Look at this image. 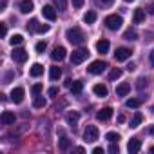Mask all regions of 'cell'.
<instances>
[{"label": "cell", "instance_id": "cell-1", "mask_svg": "<svg viewBox=\"0 0 154 154\" xmlns=\"http://www.w3.org/2000/svg\"><path fill=\"white\" fill-rule=\"evenodd\" d=\"M65 38L72 44V45H82L84 42H85V35L82 33V29H78V27H72V29H67V33H65Z\"/></svg>", "mask_w": 154, "mask_h": 154}, {"label": "cell", "instance_id": "cell-2", "mask_svg": "<svg viewBox=\"0 0 154 154\" xmlns=\"http://www.w3.org/2000/svg\"><path fill=\"white\" fill-rule=\"evenodd\" d=\"M122 24H123V18H122L120 15H111V17L105 18V26H107V29H111V31H118V29L122 27Z\"/></svg>", "mask_w": 154, "mask_h": 154}, {"label": "cell", "instance_id": "cell-3", "mask_svg": "<svg viewBox=\"0 0 154 154\" xmlns=\"http://www.w3.org/2000/svg\"><path fill=\"white\" fill-rule=\"evenodd\" d=\"M98 127L96 125H87L85 127V131H84V140L87 141V143H94L96 140H98Z\"/></svg>", "mask_w": 154, "mask_h": 154}, {"label": "cell", "instance_id": "cell-4", "mask_svg": "<svg viewBox=\"0 0 154 154\" xmlns=\"http://www.w3.org/2000/svg\"><path fill=\"white\" fill-rule=\"evenodd\" d=\"M87 56H89V49L72 51V54H71V63H72V65H78V63H82L84 60H87Z\"/></svg>", "mask_w": 154, "mask_h": 154}, {"label": "cell", "instance_id": "cell-5", "mask_svg": "<svg viewBox=\"0 0 154 154\" xmlns=\"http://www.w3.org/2000/svg\"><path fill=\"white\" fill-rule=\"evenodd\" d=\"M105 67H107L105 62H102V60H94V62L87 67V72H91V74H102V72L105 71Z\"/></svg>", "mask_w": 154, "mask_h": 154}, {"label": "cell", "instance_id": "cell-6", "mask_svg": "<svg viewBox=\"0 0 154 154\" xmlns=\"http://www.w3.org/2000/svg\"><path fill=\"white\" fill-rule=\"evenodd\" d=\"M114 58H116V62H125V60H129V58H131V49H127V47H118L116 53H114Z\"/></svg>", "mask_w": 154, "mask_h": 154}, {"label": "cell", "instance_id": "cell-7", "mask_svg": "<svg viewBox=\"0 0 154 154\" xmlns=\"http://www.w3.org/2000/svg\"><path fill=\"white\" fill-rule=\"evenodd\" d=\"M11 56H13V60H15V62H18V63H24V62L27 60V51L18 47V49H15V51L11 53Z\"/></svg>", "mask_w": 154, "mask_h": 154}, {"label": "cell", "instance_id": "cell-8", "mask_svg": "<svg viewBox=\"0 0 154 154\" xmlns=\"http://www.w3.org/2000/svg\"><path fill=\"white\" fill-rule=\"evenodd\" d=\"M65 47H62V45H58V47H54L53 49V53H51V58L54 60V62H62L63 58H65Z\"/></svg>", "mask_w": 154, "mask_h": 154}, {"label": "cell", "instance_id": "cell-9", "mask_svg": "<svg viewBox=\"0 0 154 154\" xmlns=\"http://www.w3.org/2000/svg\"><path fill=\"white\" fill-rule=\"evenodd\" d=\"M42 15H44V18H47V20H56V9L53 8V6H44L42 8Z\"/></svg>", "mask_w": 154, "mask_h": 154}, {"label": "cell", "instance_id": "cell-10", "mask_svg": "<svg viewBox=\"0 0 154 154\" xmlns=\"http://www.w3.org/2000/svg\"><path fill=\"white\" fill-rule=\"evenodd\" d=\"M22 100H24V89L22 87H15L11 91V102L13 103H22Z\"/></svg>", "mask_w": 154, "mask_h": 154}, {"label": "cell", "instance_id": "cell-11", "mask_svg": "<svg viewBox=\"0 0 154 154\" xmlns=\"http://www.w3.org/2000/svg\"><path fill=\"white\" fill-rule=\"evenodd\" d=\"M140 149H141V141H140L138 138H132V140L129 141V145H127V150H129V154H136Z\"/></svg>", "mask_w": 154, "mask_h": 154}, {"label": "cell", "instance_id": "cell-12", "mask_svg": "<svg viewBox=\"0 0 154 154\" xmlns=\"http://www.w3.org/2000/svg\"><path fill=\"white\" fill-rule=\"evenodd\" d=\"M78 118H80L78 111H69V112H67V116H65V120H67V123H69L71 127H74L76 123H78Z\"/></svg>", "mask_w": 154, "mask_h": 154}, {"label": "cell", "instance_id": "cell-13", "mask_svg": "<svg viewBox=\"0 0 154 154\" xmlns=\"http://www.w3.org/2000/svg\"><path fill=\"white\" fill-rule=\"evenodd\" d=\"M111 116H112V109H111V107H105V109H102V111L96 114V118H98L100 122H107V120H111Z\"/></svg>", "mask_w": 154, "mask_h": 154}, {"label": "cell", "instance_id": "cell-14", "mask_svg": "<svg viewBox=\"0 0 154 154\" xmlns=\"http://www.w3.org/2000/svg\"><path fill=\"white\" fill-rule=\"evenodd\" d=\"M15 112H11V111H4L2 112V123L4 125H13L15 123Z\"/></svg>", "mask_w": 154, "mask_h": 154}, {"label": "cell", "instance_id": "cell-15", "mask_svg": "<svg viewBox=\"0 0 154 154\" xmlns=\"http://www.w3.org/2000/svg\"><path fill=\"white\" fill-rule=\"evenodd\" d=\"M18 8H20V11H22L24 15H27V13H31V11H33L35 4L31 2V0H22V2L18 4Z\"/></svg>", "mask_w": 154, "mask_h": 154}, {"label": "cell", "instance_id": "cell-16", "mask_svg": "<svg viewBox=\"0 0 154 154\" xmlns=\"http://www.w3.org/2000/svg\"><path fill=\"white\" fill-rule=\"evenodd\" d=\"M129 91H131V84H127V82H122V84L116 87V94H118V96H127Z\"/></svg>", "mask_w": 154, "mask_h": 154}, {"label": "cell", "instance_id": "cell-17", "mask_svg": "<svg viewBox=\"0 0 154 154\" xmlns=\"http://www.w3.org/2000/svg\"><path fill=\"white\" fill-rule=\"evenodd\" d=\"M69 147H71V140L62 134V138L58 140V149H60L62 152H65V150H69Z\"/></svg>", "mask_w": 154, "mask_h": 154}, {"label": "cell", "instance_id": "cell-18", "mask_svg": "<svg viewBox=\"0 0 154 154\" xmlns=\"http://www.w3.org/2000/svg\"><path fill=\"white\" fill-rule=\"evenodd\" d=\"M93 91H94V94L100 96V98H105V96H107V87H105L103 84H96V85L93 87Z\"/></svg>", "mask_w": 154, "mask_h": 154}, {"label": "cell", "instance_id": "cell-19", "mask_svg": "<svg viewBox=\"0 0 154 154\" xmlns=\"http://www.w3.org/2000/svg\"><path fill=\"white\" fill-rule=\"evenodd\" d=\"M69 89H71V93L78 94V93H82V89H84V84H82L80 80H72V82H71V85H69Z\"/></svg>", "mask_w": 154, "mask_h": 154}, {"label": "cell", "instance_id": "cell-20", "mask_svg": "<svg viewBox=\"0 0 154 154\" xmlns=\"http://www.w3.org/2000/svg\"><path fill=\"white\" fill-rule=\"evenodd\" d=\"M42 72H44V65H42V63H33V67H31L29 74H31V76H35V78H38Z\"/></svg>", "mask_w": 154, "mask_h": 154}, {"label": "cell", "instance_id": "cell-21", "mask_svg": "<svg viewBox=\"0 0 154 154\" xmlns=\"http://www.w3.org/2000/svg\"><path fill=\"white\" fill-rule=\"evenodd\" d=\"M132 18H134V24H143V22H145V11H143L141 8H140V9H136Z\"/></svg>", "mask_w": 154, "mask_h": 154}, {"label": "cell", "instance_id": "cell-22", "mask_svg": "<svg viewBox=\"0 0 154 154\" xmlns=\"http://www.w3.org/2000/svg\"><path fill=\"white\" fill-rule=\"evenodd\" d=\"M96 49H98V53H107L109 51V40H98L96 42Z\"/></svg>", "mask_w": 154, "mask_h": 154}, {"label": "cell", "instance_id": "cell-23", "mask_svg": "<svg viewBox=\"0 0 154 154\" xmlns=\"http://www.w3.org/2000/svg\"><path fill=\"white\" fill-rule=\"evenodd\" d=\"M45 103H47V100H45L44 96H40V94H36V96H35V100H33V107H36V109L45 107Z\"/></svg>", "mask_w": 154, "mask_h": 154}, {"label": "cell", "instance_id": "cell-24", "mask_svg": "<svg viewBox=\"0 0 154 154\" xmlns=\"http://www.w3.org/2000/svg\"><path fill=\"white\" fill-rule=\"evenodd\" d=\"M141 122H143V114H141V112H134V116H132V120H131V127L136 129V127H140Z\"/></svg>", "mask_w": 154, "mask_h": 154}, {"label": "cell", "instance_id": "cell-25", "mask_svg": "<svg viewBox=\"0 0 154 154\" xmlns=\"http://www.w3.org/2000/svg\"><path fill=\"white\" fill-rule=\"evenodd\" d=\"M125 105H127L129 109H138V107L141 105V100H140V98H129V100L125 102Z\"/></svg>", "mask_w": 154, "mask_h": 154}, {"label": "cell", "instance_id": "cell-26", "mask_svg": "<svg viewBox=\"0 0 154 154\" xmlns=\"http://www.w3.org/2000/svg\"><path fill=\"white\" fill-rule=\"evenodd\" d=\"M94 20H96V13L94 11H87L84 15V22L85 24H94Z\"/></svg>", "mask_w": 154, "mask_h": 154}, {"label": "cell", "instance_id": "cell-27", "mask_svg": "<svg viewBox=\"0 0 154 154\" xmlns=\"http://www.w3.org/2000/svg\"><path fill=\"white\" fill-rule=\"evenodd\" d=\"M123 38H125V40H136V38H138V31H136V29H127V31L123 33Z\"/></svg>", "mask_w": 154, "mask_h": 154}, {"label": "cell", "instance_id": "cell-28", "mask_svg": "<svg viewBox=\"0 0 154 154\" xmlns=\"http://www.w3.org/2000/svg\"><path fill=\"white\" fill-rule=\"evenodd\" d=\"M49 76H51V80H58L60 76H62V69H60V67H51Z\"/></svg>", "mask_w": 154, "mask_h": 154}, {"label": "cell", "instance_id": "cell-29", "mask_svg": "<svg viewBox=\"0 0 154 154\" xmlns=\"http://www.w3.org/2000/svg\"><path fill=\"white\" fill-rule=\"evenodd\" d=\"M22 42H24V36H22V35H13V36L9 38V44H11L13 47H15V45H20Z\"/></svg>", "mask_w": 154, "mask_h": 154}, {"label": "cell", "instance_id": "cell-30", "mask_svg": "<svg viewBox=\"0 0 154 154\" xmlns=\"http://www.w3.org/2000/svg\"><path fill=\"white\" fill-rule=\"evenodd\" d=\"M94 2H96V6H98V8H102V9H103V8H111L114 0H94Z\"/></svg>", "mask_w": 154, "mask_h": 154}, {"label": "cell", "instance_id": "cell-31", "mask_svg": "<svg viewBox=\"0 0 154 154\" xmlns=\"http://www.w3.org/2000/svg\"><path fill=\"white\" fill-rule=\"evenodd\" d=\"M136 87H138V91L147 89V87H149V80H147V78H140V80H138V84H136Z\"/></svg>", "mask_w": 154, "mask_h": 154}, {"label": "cell", "instance_id": "cell-32", "mask_svg": "<svg viewBox=\"0 0 154 154\" xmlns=\"http://www.w3.org/2000/svg\"><path fill=\"white\" fill-rule=\"evenodd\" d=\"M54 2V6L58 8V11H65V8H67V0H53Z\"/></svg>", "mask_w": 154, "mask_h": 154}, {"label": "cell", "instance_id": "cell-33", "mask_svg": "<svg viewBox=\"0 0 154 154\" xmlns=\"http://www.w3.org/2000/svg\"><path fill=\"white\" fill-rule=\"evenodd\" d=\"M120 76H122V69H112L109 74V80H118Z\"/></svg>", "mask_w": 154, "mask_h": 154}, {"label": "cell", "instance_id": "cell-34", "mask_svg": "<svg viewBox=\"0 0 154 154\" xmlns=\"http://www.w3.org/2000/svg\"><path fill=\"white\" fill-rule=\"evenodd\" d=\"M105 140H109L111 143H112V141H116V143H118L120 134H116V132H107V134H105Z\"/></svg>", "mask_w": 154, "mask_h": 154}, {"label": "cell", "instance_id": "cell-35", "mask_svg": "<svg viewBox=\"0 0 154 154\" xmlns=\"http://www.w3.org/2000/svg\"><path fill=\"white\" fill-rule=\"evenodd\" d=\"M38 26H40V22H38V20H31V22H29V26H27V29L36 31V29H38Z\"/></svg>", "mask_w": 154, "mask_h": 154}, {"label": "cell", "instance_id": "cell-36", "mask_svg": "<svg viewBox=\"0 0 154 154\" xmlns=\"http://www.w3.org/2000/svg\"><path fill=\"white\" fill-rule=\"evenodd\" d=\"M109 152H111V154H118V152H120V149H118V143H116V141H112V143H111Z\"/></svg>", "mask_w": 154, "mask_h": 154}, {"label": "cell", "instance_id": "cell-37", "mask_svg": "<svg viewBox=\"0 0 154 154\" xmlns=\"http://www.w3.org/2000/svg\"><path fill=\"white\" fill-rule=\"evenodd\" d=\"M45 47H47V44H45V42H38V44H36V53H44V51H45Z\"/></svg>", "mask_w": 154, "mask_h": 154}, {"label": "cell", "instance_id": "cell-38", "mask_svg": "<svg viewBox=\"0 0 154 154\" xmlns=\"http://www.w3.org/2000/svg\"><path fill=\"white\" fill-rule=\"evenodd\" d=\"M31 93H33L35 96H36V94H40V93H42V84H36V85H33Z\"/></svg>", "mask_w": 154, "mask_h": 154}, {"label": "cell", "instance_id": "cell-39", "mask_svg": "<svg viewBox=\"0 0 154 154\" xmlns=\"http://www.w3.org/2000/svg\"><path fill=\"white\" fill-rule=\"evenodd\" d=\"M47 31H49V26L47 24H40L38 29H36V33H47Z\"/></svg>", "mask_w": 154, "mask_h": 154}, {"label": "cell", "instance_id": "cell-40", "mask_svg": "<svg viewBox=\"0 0 154 154\" xmlns=\"http://www.w3.org/2000/svg\"><path fill=\"white\" fill-rule=\"evenodd\" d=\"M0 35H2V36H6V35H8V27H6V24H4V22H0Z\"/></svg>", "mask_w": 154, "mask_h": 154}, {"label": "cell", "instance_id": "cell-41", "mask_svg": "<svg viewBox=\"0 0 154 154\" xmlns=\"http://www.w3.org/2000/svg\"><path fill=\"white\" fill-rule=\"evenodd\" d=\"M84 2H85V0H72V8L78 9V8H82V6H84Z\"/></svg>", "mask_w": 154, "mask_h": 154}, {"label": "cell", "instance_id": "cell-42", "mask_svg": "<svg viewBox=\"0 0 154 154\" xmlns=\"http://www.w3.org/2000/svg\"><path fill=\"white\" fill-rule=\"evenodd\" d=\"M47 94H49V96H56V94H58V89H56V87H51Z\"/></svg>", "mask_w": 154, "mask_h": 154}, {"label": "cell", "instance_id": "cell-43", "mask_svg": "<svg viewBox=\"0 0 154 154\" xmlns=\"http://www.w3.org/2000/svg\"><path fill=\"white\" fill-rule=\"evenodd\" d=\"M93 154H103V149L102 147H94L93 149Z\"/></svg>", "mask_w": 154, "mask_h": 154}, {"label": "cell", "instance_id": "cell-44", "mask_svg": "<svg viewBox=\"0 0 154 154\" xmlns=\"http://www.w3.org/2000/svg\"><path fill=\"white\" fill-rule=\"evenodd\" d=\"M6 4H8V2H6V0H0V11H4V8H6Z\"/></svg>", "mask_w": 154, "mask_h": 154}, {"label": "cell", "instance_id": "cell-45", "mask_svg": "<svg viewBox=\"0 0 154 154\" xmlns=\"http://www.w3.org/2000/svg\"><path fill=\"white\" fill-rule=\"evenodd\" d=\"M150 65H152V67H154V51H152V53H150Z\"/></svg>", "mask_w": 154, "mask_h": 154}, {"label": "cell", "instance_id": "cell-46", "mask_svg": "<svg viewBox=\"0 0 154 154\" xmlns=\"http://www.w3.org/2000/svg\"><path fill=\"white\" fill-rule=\"evenodd\" d=\"M127 69H129V71H134V69H136V65H134V63H129V67H127Z\"/></svg>", "mask_w": 154, "mask_h": 154}, {"label": "cell", "instance_id": "cell-47", "mask_svg": "<svg viewBox=\"0 0 154 154\" xmlns=\"http://www.w3.org/2000/svg\"><path fill=\"white\" fill-rule=\"evenodd\" d=\"M149 11H150V13H152V15H154V4H152V6H150V8H149Z\"/></svg>", "mask_w": 154, "mask_h": 154}, {"label": "cell", "instance_id": "cell-48", "mask_svg": "<svg viewBox=\"0 0 154 154\" xmlns=\"http://www.w3.org/2000/svg\"><path fill=\"white\" fill-rule=\"evenodd\" d=\"M149 132H150V134H154V127H150V129H149Z\"/></svg>", "mask_w": 154, "mask_h": 154}, {"label": "cell", "instance_id": "cell-49", "mask_svg": "<svg viewBox=\"0 0 154 154\" xmlns=\"http://www.w3.org/2000/svg\"><path fill=\"white\" fill-rule=\"evenodd\" d=\"M125 2H134V0H125Z\"/></svg>", "mask_w": 154, "mask_h": 154}, {"label": "cell", "instance_id": "cell-50", "mask_svg": "<svg viewBox=\"0 0 154 154\" xmlns=\"http://www.w3.org/2000/svg\"><path fill=\"white\" fill-rule=\"evenodd\" d=\"M150 111H152V112H154V107H152V109H150Z\"/></svg>", "mask_w": 154, "mask_h": 154}]
</instances>
